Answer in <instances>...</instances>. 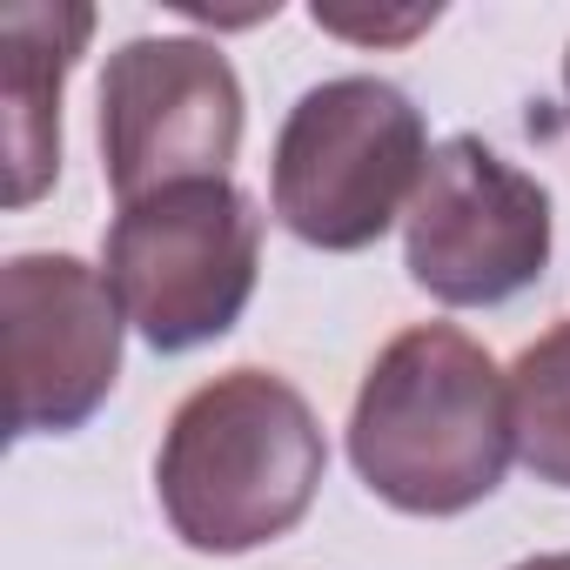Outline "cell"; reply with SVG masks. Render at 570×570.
I'll return each instance as SVG.
<instances>
[{"label":"cell","instance_id":"cell-1","mask_svg":"<svg viewBox=\"0 0 570 570\" xmlns=\"http://www.w3.org/2000/svg\"><path fill=\"white\" fill-rule=\"evenodd\" d=\"M517 456L510 376L450 323L403 330L350 410V463L403 517H463L503 490Z\"/></svg>","mask_w":570,"mask_h":570},{"label":"cell","instance_id":"cell-2","mask_svg":"<svg viewBox=\"0 0 570 570\" xmlns=\"http://www.w3.org/2000/svg\"><path fill=\"white\" fill-rule=\"evenodd\" d=\"M323 470L330 443L309 396L268 370H228L168 416L155 497L188 550L248 557L309 517Z\"/></svg>","mask_w":570,"mask_h":570},{"label":"cell","instance_id":"cell-3","mask_svg":"<svg viewBox=\"0 0 570 570\" xmlns=\"http://www.w3.org/2000/svg\"><path fill=\"white\" fill-rule=\"evenodd\" d=\"M423 108L376 75H336L309 88L275 135L268 202L275 222L323 255H356L410 215L430 168Z\"/></svg>","mask_w":570,"mask_h":570},{"label":"cell","instance_id":"cell-4","mask_svg":"<svg viewBox=\"0 0 570 570\" xmlns=\"http://www.w3.org/2000/svg\"><path fill=\"white\" fill-rule=\"evenodd\" d=\"M262 215L235 181H181L115 215L101 275L128 330L155 356H188L228 336L255 296Z\"/></svg>","mask_w":570,"mask_h":570},{"label":"cell","instance_id":"cell-5","mask_svg":"<svg viewBox=\"0 0 570 570\" xmlns=\"http://www.w3.org/2000/svg\"><path fill=\"white\" fill-rule=\"evenodd\" d=\"M403 268L450 309H497L550 268V188L476 135H450L403 215Z\"/></svg>","mask_w":570,"mask_h":570},{"label":"cell","instance_id":"cell-6","mask_svg":"<svg viewBox=\"0 0 570 570\" xmlns=\"http://www.w3.org/2000/svg\"><path fill=\"white\" fill-rule=\"evenodd\" d=\"M242 148V81L215 41L141 35L108 55L101 75V175L128 202L228 181Z\"/></svg>","mask_w":570,"mask_h":570},{"label":"cell","instance_id":"cell-7","mask_svg":"<svg viewBox=\"0 0 570 570\" xmlns=\"http://www.w3.org/2000/svg\"><path fill=\"white\" fill-rule=\"evenodd\" d=\"M121 303L81 255H14L0 268L8 430L75 436L121 383Z\"/></svg>","mask_w":570,"mask_h":570},{"label":"cell","instance_id":"cell-8","mask_svg":"<svg viewBox=\"0 0 570 570\" xmlns=\"http://www.w3.org/2000/svg\"><path fill=\"white\" fill-rule=\"evenodd\" d=\"M95 35L81 0L0 8V115H8V208H28L61 175V88Z\"/></svg>","mask_w":570,"mask_h":570},{"label":"cell","instance_id":"cell-9","mask_svg":"<svg viewBox=\"0 0 570 570\" xmlns=\"http://www.w3.org/2000/svg\"><path fill=\"white\" fill-rule=\"evenodd\" d=\"M510 430L537 483L570 490V316L510 363Z\"/></svg>","mask_w":570,"mask_h":570},{"label":"cell","instance_id":"cell-10","mask_svg":"<svg viewBox=\"0 0 570 570\" xmlns=\"http://www.w3.org/2000/svg\"><path fill=\"white\" fill-rule=\"evenodd\" d=\"M430 21H436V8H430V14H403V21H350V14H323V8H316V28L350 35V41H403V35H416V28H430Z\"/></svg>","mask_w":570,"mask_h":570},{"label":"cell","instance_id":"cell-11","mask_svg":"<svg viewBox=\"0 0 570 570\" xmlns=\"http://www.w3.org/2000/svg\"><path fill=\"white\" fill-rule=\"evenodd\" d=\"M510 570H570V550H550V557H523V563H510Z\"/></svg>","mask_w":570,"mask_h":570},{"label":"cell","instance_id":"cell-12","mask_svg":"<svg viewBox=\"0 0 570 570\" xmlns=\"http://www.w3.org/2000/svg\"><path fill=\"white\" fill-rule=\"evenodd\" d=\"M563 95H570V55H563Z\"/></svg>","mask_w":570,"mask_h":570}]
</instances>
